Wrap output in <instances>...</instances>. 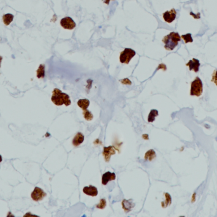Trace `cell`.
<instances>
[{
	"label": "cell",
	"mask_w": 217,
	"mask_h": 217,
	"mask_svg": "<svg viewBox=\"0 0 217 217\" xmlns=\"http://www.w3.org/2000/svg\"><path fill=\"white\" fill-rule=\"evenodd\" d=\"M51 99H52V102L57 106L65 104L66 107H68L71 104V101L69 95L64 93L61 90L57 88L53 90Z\"/></svg>",
	"instance_id": "6da1fadb"
},
{
	"label": "cell",
	"mask_w": 217,
	"mask_h": 217,
	"mask_svg": "<svg viewBox=\"0 0 217 217\" xmlns=\"http://www.w3.org/2000/svg\"><path fill=\"white\" fill-rule=\"evenodd\" d=\"M181 40V36L178 33L171 32V33L165 36L163 39V42L164 43V48L167 50H173L178 44V42Z\"/></svg>",
	"instance_id": "7a4b0ae2"
},
{
	"label": "cell",
	"mask_w": 217,
	"mask_h": 217,
	"mask_svg": "<svg viewBox=\"0 0 217 217\" xmlns=\"http://www.w3.org/2000/svg\"><path fill=\"white\" fill-rule=\"evenodd\" d=\"M203 92L202 82L199 77H196L195 80L191 83L190 94L192 96L199 97Z\"/></svg>",
	"instance_id": "3957f363"
},
{
	"label": "cell",
	"mask_w": 217,
	"mask_h": 217,
	"mask_svg": "<svg viewBox=\"0 0 217 217\" xmlns=\"http://www.w3.org/2000/svg\"><path fill=\"white\" fill-rule=\"evenodd\" d=\"M136 54V52L134 50L132 49H128L126 48L124 49L123 51L121 52V54H120L119 56V60L120 62L121 63L124 64H129L131 59L135 56Z\"/></svg>",
	"instance_id": "277c9868"
},
{
	"label": "cell",
	"mask_w": 217,
	"mask_h": 217,
	"mask_svg": "<svg viewBox=\"0 0 217 217\" xmlns=\"http://www.w3.org/2000/svg\"><path fill=\"white\" fill-rule=\"evenodd\" d=\"M46 196H47V193L44 192L43 189L38 187H36L34 188L31 195L32 199L36 202H38L39 201L43 200Z\"/></svg>",
	"instance_id": "5b68a950"
},
{
	"label": "cell",
	"mask_w": 217,
	"mask_h": 217,
	"mask_svg": "<svg viewBox=\"0 0 217 217\" xmlns=\"http://www.w3.org/2000/svg\"><path fill=\"white\" fill-rule=\"evenodd\" d=\"M61 25L64 29L69 30L73 29L76 26L75 22L73 21L72 18L69 17H64L62 19H61Z\"/></svg>",
	"instance_id": "8992f818"
},
{
	"label": "cell",
	"mask_w": 217,
	"mask_h": 217,
	"mask_svg": "<svg viewBox=\"0 0 217 217\" xmlns=\"http://www.w3.org/2000/svg\"><path fill=\"white\" fill-rule=\"evenodd\" d=\"M176 16L177 12L175 8H172L170 11L165 12L163 14L164 21L168 23H172L173 21H174L175 18H176Z\"/></svg>",
	"instance_id": "52a82bcc"
},
{
	"label": "cell",
	"mask_w": 217,
	"mask_h": 217,
	"mask_svg": "<svg viewBox=\"0 0 217 217\" xmlns=\"http://www.w3.org/2000/svg\"><path fill=\"white\" fill-rule=\"evenodd\" d=\"M186 66L189 67V70H193L194 72L197 73L199 70L200 63L198 59L193 58L192 60H190L188 63L186 64Z\"/></svg>",
	"instance_id": "ba28073f"
},
{
	"label": "cell",
	"mask_w": 217,
	"mask_h": 217,
	"mask_svg": "<svg viewBox=\"0 0 217 217\" xmlns=\"http://www.w3.org/2000/svg\"><path fill=\"white\" fill-rule=\"evenodd\" d=\"M115 154H116V150H115L113 146H109L107 147L105 146L104 148L103 155L106 162H109L110 157Z\"/></svg>",
	"instance_id": "9c48e42d"
},
{
	"label": "cell",
	"mask_w": 217,
	"mask_h": 217,
	"mask_svg": "<svg viewBox=\"0 0 217 217\" xmlns=\"http://www.w3.org/2000/svg\"><path fill=\"white\" fill-rule=\"evenodd\" d=\"M116 179V174L114 173H110V171L106 172L102 175V183L104 185H107L108 182L112 180H114Z\"/></svg>",
	"instance_id": "30bf717a"
},
{
	"label": "cell",
	"mask_w": 217,
	"mask_h": 217,
	"mask_svg": "<svg viewBox=\"0 0 217 217\" xmlns=\"http://www.w3.org/2000/svg\"><path fill=\"white\" fill-rule=\"evenodd\" d=\"M83 192L85 194L92 197H95L98 195L97 188L93 185L85 187L83 189Z\"/></svg>",
	"instance_id": "8fae6325"
},
{
	"label": "cell",
	"mask_w": 217,
	"mask_h": 217,
	"mask_svg": "<svg viewBox=\"0 0 217 217\" xmlns=\"http://www.w3.org/2000/svg\"><path fill=\"white\" fill-rule=\"evenodd\" d=\"M122 206L124 210L127 213V212L130 211L133 207L135 206V203L133 202V201L132 199H124L122 202Z\"/></svg>",
	"instance_id": "7c38bea8"
},
{
	"label": "cell",
	"mask_w": 217,
	"mask_h": 217,
	"mask_svg": "<svg viewBox=\"0 0 217 217\" xmlns=\"http://www.w3.org/2000/svg\"><path fill=\"white\" fill-rule=\"evenodd\" d=\"M84 139V135L81 132H77L72 140V144L75 146H80L83 142Z\"/></svg>",
	"instance_id": "4fadbf2b"
},
{
	"label": "cell",
	"mask_w": 217,
	"mask_h": 217,
	"mask_svg": "<svg viewBox=\"0 0 217 217\" xmlns=\"http://www.w3.org/2000/svg\"><path fill=\"white\" fill-rule=\"evenodd\" d=\"M78 107H80L83 109V110H87L88 107H89L90 105V101L87 99H81L78 100L77 103Z\"/></svg>",
	"instance_id": "5bb4252c"
},
{
	"label": "cell",
	"mask_w": 217,
	"mask_h": 217,
	"mask_svg": "<svg viewBox=\"0 0 217 217\" xmlns=\"http://www.w3.org/2000/svg\"><path fill=\"white\" fill-rule=\"evenodd\" d=\"M13 18H14V16H13V15L11 14V13H7V14H4L3 16V21L4 25L6 26L10 25V23L13 21Z\"/></svg>",
	"instance_id": "9a60e30c"
},
{
	"label": "cell",
	"mask_w": 217,
	"mask_h": 217,
	"mask_svg": "<svg viewBox=\"0 0 217 217\" xmlns=\"http://www.w3.org/2000/svg\"><path fill=\"white\" fill-rule=\"evenodd\" d=\"M36 76L38 78H44L45 76V68L44 64H40L36 71Z\"/></svg>",
	"instance_id": "2e32d148"
},
{
	"label": "cell",
	"mask_w": 217,
	"mask_h": 217,
	"mask_svg": "<svg viewBox=\"0 0 217 217\" xmlns=\"http://www.w3.org/2000/svg\"><path fill=\"white\" fill-rule=\"evenodd\" d=\"M156 154L154 150H150L147 151L145 154V159L147 160L151 161L156 158Z\"/></svg>",
	"instance_id": "e0dca14e"
},
{
	"label": "cell",
	"mask_w": 217,
	"mask_h": 217,
	"mask_svg": "<svg viewBox=\"0 0 217 217\" xmlns=\"http://www.w3.org/2000/svg\"><path fill=\"white\" fill-rule=\"evenodd\" d=\"M158 111L157 110H155V109H153L152 110L149 114V116H148V122H153L154 121H155V118L157 116H158Z\"/></svg>",
	"instance_id": "ac0fdd59"
},
{
	"label": "cell",
	"mask_w": 217,
	"mask_h": 217,
	"mask_svg": "<svg viewBox=\"0 0 217 217\" xmlns=\"http://www.w3.org/2000/svg\"><path fill=\"white\" fill-rule=\"evenodd\" d=\"M164 195L166 200L164 201H163L162 203H161V206H162V207H164V208L172 204V197H171V196L168 193H165Z\"/></svg>",
	"instance_id": "d6986e66"
},
{
	"label": "cell",
	"mask_w": 217,
	"mask_h": 217,
	"mask_svg": "<svg viewBox=\"0 0 217 217\" xmlns=\"http://www.w3.org/2000/svg\"><path fill=\"white\" fill-rule=\"evenodd\" d=\"M83 115H84V117L88 121H91L92 119L94 118V115L92 114L90 111H88V110H84L83 111Z\"/></svg>",
	"instance_id": "ffe728a7"
},
{
	"label": "cell",
	"mask_w": 217,
	"mask_h": 217,
	"mask_svg": "<svg viewBox=\"0 0 217 217\" xmlns=\"http://www.w3.org/2000/svg\"><path fill=\"white\" fill-rule=\"evenodd\" d=\"M181 37L183 38V40H184L185 43H192L193 41V39L192 38V35H191V33H188L187 35H182Z\"/></svg>",
	"instance_id": "44dd1931"
},
{
	"label": "cell",
	"mask_w": 217,
	"mask_h": 217,
	"mask_svg": "<svg viewBox=\"0 0 217 217\" xmlns=\"http://www.w3.org/2000/svg\"><path fill=\"white\" fill-rule=\"evenodd\" d=\"M105 206H106V201L104 199H102L100 200V204L96 205V207H97V208H100V209H104V208H105Z\"/></svg>",
	"instance_id": "7402d4cb"
},
{
	"label": "cell",
	"mask_w": 217,
	"mask_h": 217,
	"mask_svg": "<svg viewBox=\"0 0 217 217\" xmlns=\"http://www.w3.org/2000/svg\"><path fill=\"white\" fill-rule=\"evenodd\" d=\"M211 82H214L215 85H217V70H215L213 73V75H212Z\"/></svg>",
	"instance_id": "603a6c76"
},
{
	"label": "cell",
	"mask_w": 217,
	"mask_h": 217,
	"mask_svg": "<svg viewBox=\"0 0 217 217\" xmlns=\"http://www.w3.org/2000/svg\"><path fill=\"white\" fill-rule=\"evenodd\" d=\"M121 82L124 84H132V82L128 79H124V80H121Z\"/></svg>",
	"instance_id": "cb8c5ba5"
},
{
	"label": "cell",
	"mask_w": 217,
	"mask_h": 217,
	"mask_svg": "<svg viewBox=\"0 0 217 217\" xmlns=\"http://www.w3.org/2000/svg\"><path fill=\"white\" fill-rule=\"evenodd\" d=\"M196 193L194 192L193 193V195L192 196V200H191V202H194L196 201Z\"/></svg>",
	"instance_id": "d4e9b609"
},
{
	"label": "cell",
	"mask_w": 217,
	"mask_h": 217,
	"mask_svg": "<svg viewBox=\"0 0 217 217\" xmlns=\"http://www.w3.org/2000/svg\"><path fill=\"white\" fill-rule=\"evenodd\" d=\"M110 1V0H105V1H104V3H106V4H109Z\"/></svg>",
	"instance_id": "484cf974"
},
{
	"label": "cell",
	"mask_w": 217,
	"mask_h": 217,
	"mask_svg": "<svg viewBox=\"0 0 217 217\" xmlns=\"http://www.w3.org/2000/svg\"><path fill=\"white\" fill-rule=\"evenodd\" d=\"M2 59H3V57L0 55V67H1V61H2Z\"/></svg>",
	"instance_id": "4316f807"
},
{
	"label": "cell",
	"mask_w": 217,
	"mask_h": 217,
	"mask_svg": "<svg viewBox=\"0 0 217 217\" xmlns=\"http://www.w3.org/2000/svg\"><path fill=\"white\" fill-rule=\"evenodd\" d=\"M2 160H3V158H2L1 155H0V163H1V162H2Z\"/></svg>",
	"instance_id": "83f0119b"
}]
</instances>
